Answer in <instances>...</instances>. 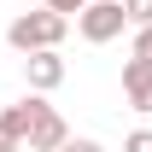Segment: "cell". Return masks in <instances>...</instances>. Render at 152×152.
Masks as SVG:
<instances>
[{
  "instance_id": "cell-1",
  "label": "cell",
  "mask_w": 152,
  "mask_h": 152,
  "mask_svg": "<svg viewBox=\"0 0 152 152\" xmlns=\"http://www.w3.org/2000/svg\"><path fill=\"white\" fill-rule=\"evenodd\" d=\"M64 35H70V18H58V12H47V6H41V12H18V18L6 23V41H12L23 58L29 53H53Z\"/></svg>"
},
{
  "instance_id": "cell-2",
  "label": "cell",
  "mask_w": 152,
  "mask_h": 152,
  "mask_svg": "<svg viewBox=\"0 0 152 152\" xmlns=\"http://www.w3.org/2000/svg\"><path fill=\"white\" fill-rule=\"evenodd\" d=\"M129 29V12H123V0H88V12L76 18V35L88 41V47H105Z\"/></svg>"
},
{
  "instance_id": "cell-3",
  "label": "cell",
  "mask_w": 152,
  "mask_h": 152,
  "mask_svg": "<svg viewBox=\"0 0 152 152\" xmlns=\"http://www.w3.org/2000/svg\"><path fill=\"white\" fill-rule=\"evenodd\" d=\"M64 140H70V123L58 117V105L41 99V111H35V123H29V140H23V146L29 152H58Z\"/></svg>"
},
{
  "instance_id": "cell-4",
  "label": "cell",
  "mask_w": 152,
  "mask_h": 152,
  "mask_svg": "<svg viewBox=\"0 0 152 152\" xmlns=\"http://www.w3.org/2000/svg\"><path fill=\"white\" fill-rule=\"evenodd\" d=\"M23 82H29V94H53L58 82H64V58H58V47L23 58Z\"/></svg>"
},
{
  "instance_id": "cell-5",
  "label": "cell",
  "mask_w": 152,
  "mask_h": 152,
  "mask_svg": "<svg viewBox=\"0 0 152 152\" xmlns=\"http://www.w3.org/2000/svg\"><path fill=\"white\" fill-rule=\"evenodd\" d=\"M123 99H129L140 117H152V64H140V58L123 64Z\"/></svg>"
},
{
  "instance_id": "cell-6",
  "label": "cell",
  "mask_w": 152,
  "mask_h": 152,
  "mask_svg": "<svg viewBox=\"0 0 152 152\" xmlns=\"http://www.w3.org/2000/svg\"><path fill=\"white\" fill-rule=\"evenodd\" d=\"M123 12H129L134 29H146V23H152V0H123Z\"/></svg>"
},
{
  "instance_id": "cell-7",
  "label": "cell",
  "mask_w": 152,
  "mask_h": 152,
  "mask_svg": "<svg viewBox=\"0 0 152 152\" xmlns=\"http://www.w3.org/2000/svg\"><path fill=\"white\" fill-rule=\"evenodd\" d=\"M129 58L152 64V23H146V29H134V47H129Z\"/></svg>"
},
{
  "instance_id": "cell-8",
  "label": "cell",
  "mask_w": 152,
  "mask_h": 152,
  "mask_svg": "<svg viewBox=\"0 0 152 152\" xmlns=\"http://www.w3.org/2000/svg\"><path fill=\"white\" fill-rule=\"evenodd\" d=\"M41 6L58 12V18H82V12H88V0H41Z\"/></svg>"
},
{
  "instance_id": "cell-9",
  "label": "cell",
  "mask_w": 152,
  "mask_h": 152,
  "mask_svg": "<svg viewBox=\"0 0 152 152\" xmlns=\"http://www.w3.org/2000/svg\"><path fill=\"white\" fill-rule=\"evenodd\" d=\"M123 152H152V129H129L123 134Z\"/></svg>"
},
{
  "instance_id": "cell-10",
  "label": "cell",
  "mask_w": 152,
  "mask_h": 152,
  "mask_svg": "<svg viewBox=\"0 0 152 152\" xmlns=\"http://www.w3.org/2000/svg\"><path fill=\"white\" fill-rule=\"evenodd\" d=\"M58 152H105V146H99V140H88V134H70Z\"/></svg>"
}]
</instances>
